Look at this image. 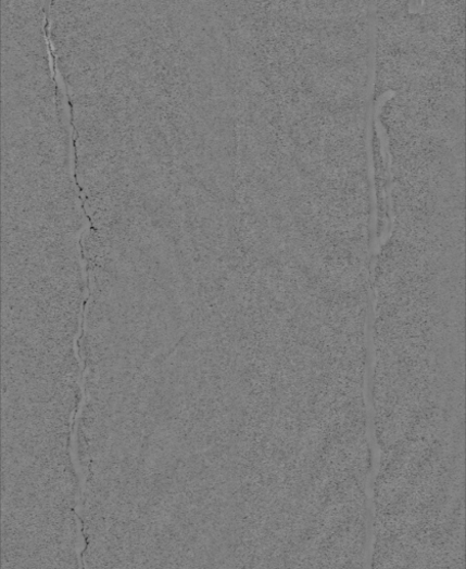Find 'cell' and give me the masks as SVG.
<instances>
[{
    "instance_id": "6da1fadb",
    "label": "cell",
    "mask_w": 466,
    "mask_h": 569,
    "mask_svg": "<svg viewBox=\"0 0 466 569\" xmlns=\"http://www.w3.org/2000/svg\"><path fill=\"white\" fill-rule=\"evenodd\" d=\"M373 154L376 164V184L378 194V230L379 237L389 232L388 225L391 224V203H390V174L387 135L376 115H373Z\"/></svg>"
}]
</instances>
